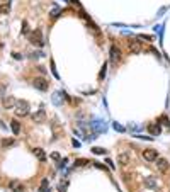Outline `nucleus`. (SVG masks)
<instances>
[{"label":"nucleus","instance_id":"nucleus-4","mask_svg":"<svg viewBox=\"0 0 170 192\" xmlns=\"http://www.w3.org/2000/svg\"><path fill=\"white\" fill-rule=\"evenodd\" d=\"M32 87L34 89H38V90H48V87H49V83H48V80H44V78H41V77H38V78H34L32 80Z\"/></svg>","mask_w":170,"mask_h":192},{"label":"nucleus","instance_id":"nucleus-6","mask_svg":"<svg viewBox=\"0 0 170 192\" xmlns=\"http://www.w3.org/2000/svg\"><path fill=\"white\" fill-rule=\"evenodd\" d=\"M143 158H145V160H148V162H155V160L158 158L157 150H151V148L145 150V151H143Z\"/></svg>","mask_w":170,"mask_h":192},{"label":"nucleus","instance_id":"nucleus-2","mask_svg":"<svg viewBox=\"0 0 170 192\" xmlns=\"http://www.w3.org/2000/svg\"><path fill=\"white\" fill-rule=\"evenodd\" d=\"M29 41L36 46H43L44 44V39H43V34H41V29H36L31 36H29Z\"/></svg>","mask_w":170,"mask_h":192},{"label":"nucleus","instance_id":"nucleus-7","mask_svg":"<svg viewBox=\"0 0 170 192\" xmlns=\"http://www.w3.org/2000/svg\"><path fill=\"white\" fill-rule=\"evenodd\" d=\"M2 104H3V107H5V109H14V107H16V104H17V100L14 99L12 95H7V97H3V99H2Z\"/></svg>","mask_w":170,"mask_h":192},{"label":"nucleus","instance_id":"nucleus-17","mask_svg":"<svg viewBox=\"0 0 170 192\" xmlns=\"http://www.w3.org/2000/svg\"><path fill=\"white\" fill-rule=\"evenodd\" d=\"M63 95H65V94H61V92H56L55 95H53V102H55V104H60V102H61V100H60V97H63Z\"/></svg>","mask_w":170,"mask_h":192},{"label":"nucleus","instance_id":"nucleus-12","mask_svg":"<svg viewBox=\"0 0 170 192\" xmlns=\"http://www.w3.org/2000/svg\"><path fill=\"white\" fill-rule=\"evenodd\" d=\"M32 151H34L36 158H38L39 162H44V160H46V153L41 150V148H34V150H32Z\"/></svg>","mask_w":170,"mask_h":192},{"label":"nucleus","instance_id":"nucleus-14","mask_svg":"<svg viewBox=\"0 0 170 192\" xmlns=\"http://www.w3.org/2000/svg\"><path fill=\"white\" fill-rule=\"evenodd\" d=\"M148 131H150L151 136H157V135H160L162 129H160V126H158V124H150V126H148Z\"/></svg>","mask_w":170,"mask_h":192},{"label":"nucleus","instance_id":"nucleus-1","mask_svg":"<svg viewBox=\"0 0 170 192\" xmlns=\"http://www.w3.org/2000/svg\"><path fill=\"white\" fill-rule=\"evenodd\" d=\"M14 112H16L17 117H24V116L29 114V104L26 100H17L16 107H14Z\"/></svg>","mask_w":170,"mask_h":192},{"label":"nucleus","instance_id":"nucleus-3","mask_svg":"<svg viewBox=\"0 0 170 192\" xmlns=\"http://www.w3.org/2000/svg\"><path fill=\"white\" fill-rule=\"evenodd\" d=\"M128 49L131 55H140L141 53V43L136 41V39H129L128 41Z\"/></svg>","mask_w":170,"mask_h":192},{"label":"nucleus","instance_id":"nucleus-21","mask_svg":"<svg viewBox=\"0 0 170 192\" xmlns=\"http://www.w3.org/2000/svg\"><path fill=\"white\" fill-rule=\"evenodd\" d=\"M51 158H53V160H60V153H58V151H53Z\"/></svg>","mask_w":170,"mask_h":192},{"label":"nucleus","instance_id":"nucleus-24","mask_svg":"<svg viewBox=\"0 0 170 192\" xmlns=\"http://www.w3.org/2000/svg\"><path fill=\"white\" fill-rule=\"evenodd\" d=\"M140 39H146V41H151V36H146V34H141Z\"/></svg>","mask_w":170,"mask_h":192},{"label":"nucleus","instance_id":"nucleus-20","mask_svg":"<svg viewBox=\"0 0 170 192\" xmlns=\"http://www.w3.org/2000/svg\"><path fill=\"white\" fill-rule=\"evenodd\" d=\"M46 187H48V180H43V182H41V192H44L46 190Z\"/></svg>","mask_w":170,"mask_h":192},{"label":"nucleus","instance_id":"nucleus-26","mask_svg":"<svg viewBox=\"0 0 170 192\" xmlns=\"http://www.w3.org/2000/svg\"><path fill=\"white\" fill-rule=\"evenodd\" d=\"M58 12H60V10H58V9H53V12H51V17H56V16H58Z\"/></svg>","mask_w":170,"mask_h":192},{"label":"nucleus","instance_id":"nucleus-11","mask_svg":"<svg viewBox=\"0 0 170 192\" xmlns=\"http://www.w3.org/2000/svg\"><path fill=\"white\" fill-rule=\"evenodd\" d=\"M9 189L14 190V192H19V190H22V184H21L19 180H10V182H9Z\"/></svg>","mask_w":170,"mask_h":192},{"label":"nucleus","instance_id":"nucleus-16","mask_svg":"<svg viewBox=\"0 0 170 192\" xmlns=\"http://www.w3.org/2000/svg\"><path fill=\"white\" fill-rule=\"evenodd\" d=\"M119 163H121V165H128L129 163V155L128 153H119Z\"/></svg>","mask_w":170,"mask_h":192},{"label":"nucleus","instance_id":"nucleus-25","mask_svg":"<svg viewBox=\"0 0 170 192\" xmlns=\"http://www.w3.org/2000/svg\"><path fill=\"white\" fill-rule=\"evenodd\" d=\"M3 92H5V87L0 83V97H3Z\"/></svg>","mask_w":170,"mask_h":192},{"label":"nucleus","instance_id":"nucleus-13","mask_svg":"<svg viewBox=\"0 0 170 192\" xmlns=\"http://www.w3.org/2000/svg\"><path fill=\"white\" fill-rule=\"evenodd\" d=\"M145 185H146L148 189H157V180H155L153 177H146V179H145Z\"/></svg>","mask_w":170,"mask_h":192},{"label":"nucleus","instance_id":"nucleus-19","mask_svg":"<svg viewBox=\"0 0 170 192\" xmlns=\"http://www.w3.org/2000/svg\"><path fill=\"white\" fill-rule=\"evenodd\" d=\"M94 153H95V155H104V153H106V150H104V148H94Z\"/></svg>","mask_w":170,"mask_h":192},{"label":"nucleus","instance_id":"nucleus-9","mask_svg":"<svg viewBox=\"0 0 170 192\" xmlns=\"http://www.w3.org/2000/svg\"><path fill=\"white\" fill-rule=\"evenodd\" d=\"M157 168L160 170V172H167L168 170V162L165 160V158H157Z\"/></svg>","mask_w":170,"mask_h":192},{"label":"nucleus","instance_id":"nucleus-23","mask_svg":"<svg viewBox=\"0 0 170 192\" xmlns=\"http://www.w3.org/2000/svg\"><path fill=\"white\" fill-rule=\"evenodd\" d=\"M114 129H117V131H121V133L124 131V128H122V126H119L117 122H114Z\"/></svg>","mask_w":170,"mask_h":192},{"label":"nucleus","instance_id":"nucleus-22","mask_svg":"<svg viewBox=\"0 0 170 192\" xmlns=\"http://www.w3.org/2000/svg\"><path fill=\"white\" fill-rule=\"evenodd\" d=\"M29 31V27H27V21H24L22 22V32H27Z\"/></svg>","mask_w":170,"mask_h":192},{"label":"nucleus","instance_id":"nucleus-15","mask_svg":"<svg viewBox=\"0 0 170 192\" xmlns=\"http://www.w3.org/2000/svg\"><path fill=\"white\" fill-rule=\"evenodd\" d=\"M10 128H12V133H14V135H19V133H21V124L16 121V119L10 122Z\"/></svg>","mask_w":170,"mask_h":192},{"label":"nucleus","instance_id":"nucleus-5","mask_svg":"<svg viewBox=\"0 0 170 192\" xmlns=\"http://www.w3.org/2000/svg\"><path fill=\"white\" fill-rule=\"evenodd\" d=\"M121 61V49L117 46H111V63L116 65Z\"/></svg>","mask_w":170,"mask_h":192},{"label":"nucleus","instance_id":"nucleus-8","mask_svg":"<svg viewBox=\"0 0 170 192\" xmlns=\"http://www.w3.org/2000/svg\"><path fill=\"white\" fill-rule=\"evenodd\" d=\"M32 121H34V122H44L46 121V112L43 109H39L38 112H34V114H32Z\"/></svg>","mask_w":170,"mask_h":192},{"label":"nucleus","instance_id":"nucleus-18","mask_svg":"<svg viewBox=\"0 0 170 192\" xmlns=\"http://www.w3.org/2000/svg\"><path fill=\"white\" fill-rule=\"evenodd\" d=\"M14 144V139H2V146L7 148V146H12Z\"/></svg>","mask_w":170,"mask_h":192},{"label":"nucleus","instance_id":"nucleus-28","mask_svg":"<svg viewBox=\"0 0 170 192\" xmlns=\"http://www.w3.org/2000/svg\"><path fill=\"white\" fill-rule=\"evenodd\" d=\"M85 163H87L85 160H78V162H77V165H85Z\"/></svg>","mask_w":170,"mask_h":192},{"label":"nucleus","instance_id":"nucleus-10","mask_svg":"<svg viewBox=\"0 0 170 192\" xmlns=\"http://www.w3.org/2000/svg\"><path fill=\"white\" fill-rule=\"evenodd\" d=\"M10 0H0V14H9Z\"/></svg>","mask_w":170,"mask_h":192},{"label":"nucleus","instance_id":"nucleus-27","mask_svg":"<svg viewBox=\"0 0 170 192\" xmlns=\"http://www.w3.org/2000/svg\"><path fill=\"white\" fill-rule=\"evenodd\" d=\"M162 121H163V124H167V126H168V124H170V122H168V121H167V117H165V116H163V117H162Z\"/></svg>","mask_w":170,"mask_h":192}]
</instances>
